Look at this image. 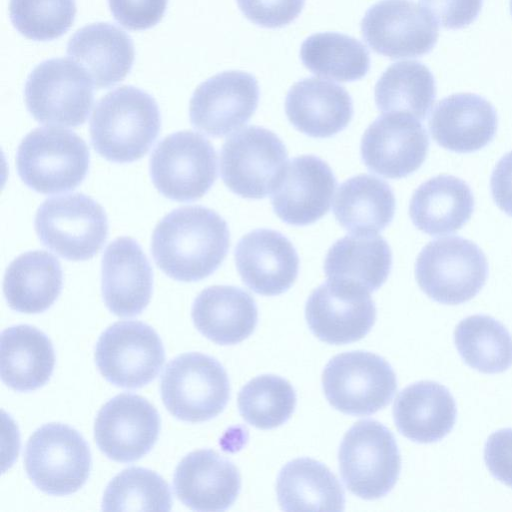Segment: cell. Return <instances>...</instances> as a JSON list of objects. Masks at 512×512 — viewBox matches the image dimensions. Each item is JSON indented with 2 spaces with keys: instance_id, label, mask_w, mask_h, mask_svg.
Returning <instances> with one entry per match:
<instances>
[{
  "instance_id": "obj_13",
  "label": "cell",
  "mask_w": 512,
  "mask_h": 512,
  "mask_svg": "<svg viewBox=\"0 0 512 512\" xmlns=\"http://www.w3.org/2000/svg\"><path fill=\"white\" fill-rule=\"evenodd\" d=\"M165 351L155 330L140 321H119L109 326L95 347V362L115 386L136 389L156 378Z\"/></svg>"
},
{
  "instance_id": "obj_39",
  "label": "cell",
  "mask_w": 512,
  "mask_h": 512,
  "mask_svg": "<svg viewBox=\"0 0 512 512\" xmlns=\"http://www.w3.org/2000/svg\"><path fill=\"white\" fill-rule=\"evenodd\" d=\"M10 20L25 37L36 41L59 38L72 26L75 0H10Z\"/></svg>"
},
{
  "instance_id": "obj_26",
  "label": "cell",
  "mask_w": 512,
  "mask_h": 512,
  "mask_svg": "<svg viewBox=\"0 0 512 512\" xmlns=\"http://www.w3.org/2000/svg\"><path fill=\"white\" fill-rule=\"evenodd\" d=\"M456 403L449 390L434 381H420L404 388L393 406L399 432L418 443L444 438L454 427Z\"/></svg>"
},
{
  "instance_id": "obj_32",
  "label": "cell",
  "mask_w": 512,
  "mask_h": 512,
  "mask_svg": "<svg viewBox=\"0 0 512 512\" xmlns=\"http://www.w3.org/2000/svg\"><path fill=\"white\" fill-rule=\"evenodd\" d=\"M278 502L285 511H342L345 494L336 476L319 461L297 458L277 477Z\"/></svg>"
},
{
  "instance_id": "obj_25",
  "label": "cell",
  "mask_w": 512,
  "mask_h": 512,
  "mask_svg": "<svg viewBox=\"0 0 512 512\" xmlns=\"http://www.w3.org/2000/svg\"><path fill=\"white\" fill-rule=\"evenodd\" d=\"M67 54L100 89L115 85L130 72L134 46L123 30L101 22L77 30L68 42Z\"/></svg>"
},
{
  "instance_id": "obj_12",
  "label": "cell",
  "mask_w": 512,
  "mask_h": 512,
  "mask_svg": "<svg viewBox=\"0 0 512 512\" xmlns=\"http://www.w3.org/2000/svg\"><path fill=\"white\" fill-rule=\"evenodd\" d=\"M150 175L165 197L187 202L201 198L217 177V156L202 135L185 130L158 143L150 158Z\"/></svg>"
},
{
  "instance_id": "obj_44",
  "label": "cell",
  "mask_w": 512,
  "mask_h": 512,
  "mask_svg": "<svg viewBox=\"0 0 512 512\" xmlns=\"http://www.w3.org/2000/svg\"><path fill=\"white\" fill-rule=\"evenodd\" d=\"M490 187L497 206L512 216V151L506 153L496 164Z\"/></svg>"
},
{
  "instance_id": "obj_9",
  "label": "cell",
  "mask_w": 512,
  "mask_h": 512,
  "mask_svg": "<svg viewBox=\"0 0 512 512\" xmlns=\"http://www.w3.org/2000/svg\"><path fill=\"white\" fill-rule=\"evenodd\" d=\"M35 230L40 241L59 256L84 261L104 245L108 221L100 204L75 193L45 200L37 210Z\"/></svg>"
},
{
  "instance_id": "obj_38",
  "label": "cell",
  "mask_w": 512,
  "mask_h": 512,
  "mask_svg": "<svg viewBox=\"0 0 512 512\" xmlns=\"http://www.w3.org/2000/svg\"><path fill=\"white\" fill-rule=\"evenodd\" d=\"M171 508L169 485L156 472L141 467L118 473L107 485L102 500L105 511H169Z\"/></svg>"
},
{
  "instance_id": "obj_5",
  "label": "cell",
  "mask_w": 512,
  "mask_h": 512,
  "mask_svg": "<svg viewBox=\"0 0 512 512\" xmlns=\"http://www.w3.org/2000/svg\"><path fill=\"white\" fill-rule=\"evenodd\" d=\"M344 484L354 495L374 500L396 484L401 457L391 431L376 420H361L345 434L338 452Z\"/></svg>"
},
{
  "instance_id": "obj_20",
  "label": "cell",
  "mask_w": 512,
  "mask_h": 512,
  "mask_svg": "<svg viewBox=\"0 0 512 512\" xmlns=\"http://www.w3.org/2000/svg\"><path fill=\"white\" fill-rule=\"evenodd\" d=\"M234 256L242 281L260 295L282 294L298 276V254L276 230L261 228L247 233L238 241Z\"/></svg>"
},
{
  "instance_id": "obj_36",
  "label": "cell",
  "mask_w": 512,
  "mask_h": 512,
  "mask_svg": "<svg viewBox=\"0 0 512 512\" xmlns=\"http://www.w3.org/2000/svg\"><path fill=\"white\" fill-rule=\"evenodd\" d=\"M454 341L464 362L479 372L501 373L512 366V336L490 316L463 319L454 331Z\"/></svg>"
},
{
  "instance_id": "obj_6",
  "label": "cell",
  "mask_w": 512,
  "mask_h": 512,
  "mask_svg": "<svg viewBox=\"0 0 512 512\" xmlns=\"http://www.w3.org/2000/svg\"><path fill=\"white\" fill-rule=\"evenodd\" d=\"M161 397L167 410L186 422H205L219 415L230 397L223 366L198 352L172 359L161 376Z\"/></svg>"
},
{
  "instance_id": "obj_31",
  "label": "cell",
  "mask_w": 512,
  "mask_h": 512,
  "mask_svg": "<svg viewBox=\"0 0 512 512\" xmlns=\"http://www.w3.org/2000/svg\"><path fill=\"white\" fill-rule=\"evenodd\" d=\"M395 208L394 193L385 181L373 175L359 174L339 186L333 213L345 230L372 235L391 223Z\"/></svg>"
},
{
  "instance_id": "obj_27",
  "label": "cell",
  "mask_w": 512,
  "mask_h": 512,
  "mask_svg": "<svg viewBox=\"0 0 512 512\" xmlns=\"http://www.w3.org/2000/svg\"><path fill=\"white\" fill-rule=\"evenodd\" d=\"M192 319L198 331L220 345L237 344L256 328L258 309L246 291L226 285L204 289L192 306Z\"/></svg>"
},
{
  "instance_id": "obj_17",
  "label": "cell",
  "mask_w": 512,
  "mask_h": 512,
  "mask_svg": "<svg viewBox=\"0 0 512 512\" xmlns=\"http://www.w3.org/2000/svg\"><path fill=\"white\" fill-rule=\"evenodd\" d=\"M160 431L156 408L144 397L122 393L98 412L94 437L99 449L111 460L134 462L155 445Z\"/></svg>"
},
{
  "instance_id": "obj_15",
  "label": "cell",
  "mask_w": 512,
  "mask_h": 512,
  "mask_svg": "<svg viewBox=\"0 0 512 512\" xmlns=\"http://www.w3.org/2000/svg\"><path fill=\"white\" fill-rule=\"evenodd\" d=\"M362 37L378 54L392 59L427 54L438 39L430 13L411 0H382L361 21Z\"/></svg>"
},
{
  "instance_id": "obj_33",
  "label": "cell",
  "mask_w": 512,
  "mask_h": 512,
  "mask_svg": "<svg viewBox=\"0 0 512 512\" xmlns=\"http://www.w3.org/2000/svg\"><path fill=\"white\" fill-rule=\"evenodd\" d=\"M392 267L387 241L377 235H346L329 248L324 272L330 279L351 280L369 292L379 289Z\"/></svg>"
},
{
  "instance_id": "obj_2",
  "label": "cell",
  "mask_w": 512,
  "mask_h": 512,
  "mask_svg": "<svg viewBox=\"0 0 512 512\" xmlns=\"http://www.w3.org/2000/svg\"><path fill=\"white\" fill-rule=\"evenodd\" d=\"M160 125L154 98L136 87L121 86L95 105L90 119L91 143L108 161L133 162L148 152Z\"/></svg>"
},
{
  "instance_id": "obj_10",
  "label": "cell",
  "mask_w": 512,
  "mask_h": 512,
  "mask_svg": "<svg viewBox=\"0 0 512 512\" xmlns=\"http://www.w3.org/2000/svg\"><path fill=\"white\" fill-rule=\"evenodd\" d=\"M92 84L86 71L74 61L45 60L27 78L25 103L31 115L42 124L76 127L90 113Z\"/></svg>"
},
{
  "instance_id": "obj_7",
  "label": "cell",
  "mask_w": 512,
  "mask_h": 512,
  "mask_svg": "<svg viewBox=\"0 0 512 512\" xmlns=\"http://www.w3.org/2000/svg\"><path fill=\"white\" fill-rule=\"evenodd\" d=\"M322 385L326 399L338 411L368 416L386 407L397 390L390 364L367 351L334 356L325 366Z\"/></svg>"
},
{
  "instance_id": "obj_41",
  "label": "cell",
  "mask_w": 512,
  "mask_h": 512,
  "mask_svg": "<svg viewBox=\"0 0 512 512\" xmlns=\"http://www.w3.org/2000/svg\"><path fill=\"white\" fill-rule=\"evenodd\" d=\"M115 20L129 30H144L163 17L167 0H108Z\"/></svg>"
},
{
  "instance_id": "obj_1",
  "label": "cell",
  "mask_w": 512,
  "mask_h": 512,
  "mask_svg": "<svg viewBox=\"0 0 512 512\" xmlns=\"http://www.w3.org/2000/svg\"><path fill=\"white\" fill-rule=\"evenodd\" d=\"M230 246L226 221L214 210L185 206L165 215L156 225L151 251L169 277L196 282L214 273Z\"/></svg>"
},
{
  "instance_id": "obj_4",
  "label": "cell",
  "mask_w": 512,
  "mask_h": 512,
  "mask_svg": "<svg viewBox=\"0 0 512 512\" xmlns=\"http://www.w3.org/2000/svg\"><path fill=\"white\" fill-rule=\"evenodd\" d=\"M488 263L472 241L444 237L429 242L419 253L415 277L421 290L432 300L446 305L469 301L483 288Z\"/></svg>"
},
{
  "instance_id": "obj_37",
  "label": "cell",
  "mask_w": 512,
  "mask_h": 512,
  "mask_svg": "<svg viewBox=\"0 0 512 512\" xmlns=\"http://www.w3.org/2000/svg\"><path fill=\"white\" fill-rule=\"evenodd\" d=\"M296 393L285 379L265 374L250 380L238 394V408L243 419L259 429L284 424L294 412Z\"/></svg>"
},
{
  "instance_id": "obj_30",
  "label": "cell",
  "mask_w": 512,
  "mask_h": 512,
  "mask_svg": "<svg viewBox=\"0 0 512 512\" xmlns=\"http://www.w3.org/2000/svg\"><path fill=\"white\" fill-rule=\"evenodd\" d=\"M63 274L56 257L46 251H29L8 266L3 290L10 308L26 314L41 313L61 293Z\"/></svg>"
},
{
  "instance_id": "obj_22",
  "label": "cell",
  "mask_w": 512,
  "mask_h": 512,
  "mask_svg": "<svg viewBox=\"0 0 512 512\" xmlns=\"http://www.w3.org/2000/svg\"><path fill=\"white\" fill-rule=\"evenodd\" d=\"M153 274L139 244L130 237L111 242L102 258V296L119 317L140 314L149 304Z\"/></svg>"
},
{
  "instance_id": "obj_28",
  "label": "cell",
  "mask_w": 512,
  "mask_h": 512,
  "mask_svg": "<svg viewBox=\"0 0 512 512\" xmlns=\"http://www.w3.org/2000/svg\"><path fill=\"white\" fill-rule=\"evenodd\" d=\"M474 211V196L465 181L439 175L422 183L413 193L409 215L420 231L441 236L459 230Z\"/></svg>"
},
{
  "instance_id": "obj_19",
  "label": "cell",
  "mask_w": 512,
  "mask_h": 512,
  "mask_svg": "<svg viewBox=\"0 0 512 512\" xmlns=\"http://www.w3.org/2000/svg\"><path fill=\"white\" fill-rule=\"evenodd\" d=\"M336 178L329 165L315 155L291 159L272 192L275 214L294 226L312 224L329 210Z\"/></svg>"
},
{
  "instance_id": "obj_40",
  "label": "cell",
  "mask_w": 512,
  "mask_h": 512,
  "mask_svg": "<svg viewBox=\"0 0 512 512\" xmlns=\"http://www.w3.org/2000/svg\"><path fill=\"white\" fill-rule=\"evenodd\" d=\"M237 4L251 22L266 28H278L298 17L305 0H237Z\"/></svg>"
},
{
  "instance_id": "obj_14",
  "label": "cell",
  "mask_w": 512,
  "mask_h": 512,
  "mask_svg": "<svg viewBox=\"0 0 512 512\" xmlns=\"http://www.w3.org/2000/svg\"><path fill=\"white\" fill-rule=\"evenodd\" d=\"M305 316L317 338L342 345L368 334L376 320V307L369 291L362 285L329 278L308 297Z\"/></svg>"
},
{
  "instance_id": "obj_43",
  "label": "cell",
  "mask_w": 512,
  "mask_h": 512,
  "mask_svg": "<svg viewBox=\"0 0 512 512\" xmlns=\"http://www.w3.org/2000/svg\"><path fill=\"white\" fill-rule=\"evenodd\" d=\"M484 460L497 480L512 487V428L500 429L488 437Z\"/></svg>"
},
{
  "instance_id": "obj_11",
  "label": "cell",
  "mask_w": 512,
  "mask_h": 512,
  "mask_svg": "<svg viewBox=\"0 0 512 512\" xmlns=\"http://www.w3.org/2000/svg\"><path fill=\"white\" fill-rule=\"evenodd\" d=\"M287 150L272 131L247 126L226 139L220 152V172L235 194L265 198L274 191L286 166Z\"/></svg>"
},
{
  "instance_id": "obj_16",
  "label": "cell",
  "mask_w": 512,
  "mask_h": 512,
  "mask_svg": "<svg viewBox=\"0 0 512 512\" xmlns=\"http://www.w3.org/2000/svg\"><path fill=\"white\" fill-rule=\"evenodd\" d=\"M429 149L426 129L401 112L377 117L365 130L360 152L365 166L385 178H404L423 164Z\"/></svg>"
},
{
  "instance_id": "obj_21",
  "label": "cell",
  "mask_w": 512,
  "mask_h": 512,
  "mask_svg": "<svg viewBox=\"0 0 512 512\" xmlns=\"http://www.w3.org/2000/svg\"><path fill=\"white\" fill-rule=\"evenodd\" d=\"M173 488L177 498L197 511H223L236 500L241 477L237 467L214 450L187 454L178 463Z\"/></svg>"
},
{
  "instance_id": "obj_35",
  "label": "cell",
  "mask_w": 512,
  "mask_h": 512,
  "mask_svg": "<svg viewBox=\"0 0 512 512\" xmlns=\"http://www.w3.org/2000/svg\"><path fill=\"white\" fill-rule=\"evenodd\" d=\"M300 57L313 74L340 82L359 80L370 68L367 48L357 39L335 32L309 36L301 45Z\"/></svg>"
},
{
  "instance_id": "obj_24",
  "label": "cell",
  "mask_w": 512,
  "mask_h": 512,
  "mask_svg": "<svg viewBox=\"0 0 512 512\" xmlns=\"http://www.w3.org/2000/svg\"><path fill=\"white\" fill-rule=\"evenodd\" d=\"M285 112L300 132L313 138H328L347 127L353 116V103L342 86L312 77L290 88Z\"/></svg>"
},
{
  "instance_id": "obj_18",
  "label": "cell",
  "mask_w": 512,
  "mask_h": 512,
  "mask_svg": "<svg viewBox=\"0 0 512 512\" xmlns=\"http://www.w3.org/2000/svg\"><path fill=\"white\" fill-rule=\"evenodd\" d=\"M259 87L254 76L225 71L201 83L190 100L192 125L212 137L224 136L243 126L254 114Z\"/></svg>"
},
{
  "instance_id": "obj_29",
  "label": "cell",
  "mask_w": 512,
  "mask_h": 512,
  "mask_svg": "<svg viewBox=\"0 0 512 512\" xmlns=\"http://www.w3.org/2000/svg\"><path fill=\"white\" fill-rule=\"evenodd\" d=\"M55 365L51 340L30 325L6 328L1 334V378L11 389L27 392L48 382Z\"/></svg>"
},
{
  "instance_id": "obj_23",
  "label": "cell",
  "mask_w": 512,
  "mask_h": 512,
  "mask_svg": "<svg viewBox=\"0 0 512 512\" xmlns=\"http://www.w3.org/2000/svg\"><path fill=\"white\" fill-rule=\"evenodd\" d=\"M497 114L485 98L458 93L443 98L434 108L429 129L441 147L470 153L485 147L495 136Z\"/></svg>"
},
{
  "instance_id": "obj_42",
  "label": "cell",
  "mask_w": 512,
  "mask_h": 512,
  "mask_svg": "<svg viewBox=\"0 0 512 512\" xmlns=\"http://www.w3.org/2000/svg\"><path fill=\"white\" fill-rule=\"evenodd\" d=\"M420 3L442 27L460 29L477 18L483 0H420Z\"/></svg>"
},
{
  "instance_id": "obj_8",
  "label": "cell",
  "mask_w": 512,
  "mask_h": 512,
  "mask_svg": "<svg viewBox=\"0 0 512 512\" xmlns=\"http://www.w3.org/2000/svg\"><path fill=\"white\" fill-rule=\"evenodd\" d=\"M24 464L38 489L63 496L78 491L86 483L92 460L89 446L78 431L62 423H49L30 436Z\"/></svg>"
},
{
  "instance_id": "obj_45",
  "label": "cell",
  "mask_w": 512,
  "mask_h": 512,
  "mask_svg": "<svg viewBox=\"0 0 512 512\" xmlns=\"http://www.w3.org/2000/svg\"><path fill=\"white\" fill-rule=\"evenodd\" d=\"M510 7H511V14H512V0L510 2Z\"/></svg>"
},
{
  "instance_id": "obj_3",
  "label": "cell",
  "mask_w": 512,
  "mask_h": 512,
  "mask_svg": "<svg viewBox=\"0 0 512 512\" xmlns=\"http://www.w3.org/2000/svg\"><path fill=\"white\" fill-rule=\"evenodd\" d=\"M89 149L76 133L57 127H39L18 146L16 166L21 180L42 194L76 188L89 169Z\"/></svg>"
},
{
  "instance_id": "obj_34",
  "label": "cell",
  "mask_w": 512,
  "mask_h": 512,
  "mask_svg": "<svg viewBox=\"0 0 512 512\" xmlns=\"http://www.w3.org/2000/svg\"><path fill=\"white\" fill-rule=\"evenodd\" d=\"M375 103L385 113H407L424 120L436 97L431 71L418 61H400L389 66L375 85Z\"/></svg>"
}]
</instances>
